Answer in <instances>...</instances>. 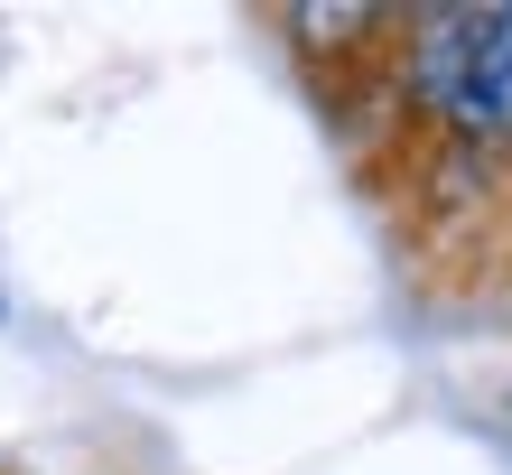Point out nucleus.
<instances>
[{
    "label": "nucleus",
    "mask_w": 512,
    "mask_h": 475,
    "mask_svg": "<svg viewBox=\"0 0 512 475\" xmlns=\"http://www.w3.org/2000/svg\"><path fill=\"white\" fill-rule=\"evenodd\" d=\"M410 75L438 122L512 140V10H438L419 28Z\"/></svg>",
    "instance_id": "nucleus-1"
}]
</instances>
